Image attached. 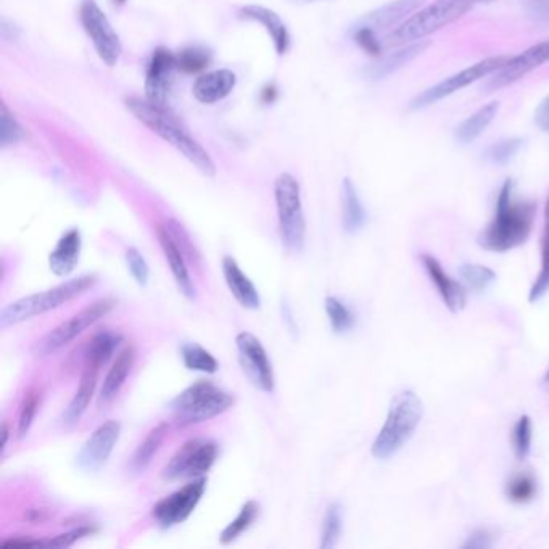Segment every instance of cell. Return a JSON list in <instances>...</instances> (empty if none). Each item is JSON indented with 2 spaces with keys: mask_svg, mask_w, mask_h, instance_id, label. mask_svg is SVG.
<instances>
[{
  "mask_svg": "<svg viewBox=\"0 0 549 549\" xmlns=\"http://www.w3.org/2000/svg\"><path fill=\"white\" fill-rule=\"evenodd\" d=\"M126 108L136 116L137 121L144 124L145 128H149L153 134H157L160 139L181 152L200 173L208 178L215 176L216 165L215 161L211 160L210 153L190 136L186 126L179 121L178 116L166 108V105L153 104L149 99L129 97L126 99Z\"/></svg>",
  "mask_w": 549,
  "mask_h": 549,
  "instance_id": "1",
  "label": "cell"
},
{
  "mask_svg": "<svg viewBox=\"0 0 549 549\" xmlns=\"http://www.w3.org/2000/svg\"><path fill=\"white\" fill-rule=\"evenodd\" d=\"M512 192L514 182L508 179L498 195L495 218L477 239L480 247L488 252H509L525 244L532 232L537 207L530 202H512Z\"/></svg>",
  "mask_w": 549,
  "mask_h": 549,
  "instance_id": "2",
  "label": "cell"
},
{
  "mask_svg": "<svg viewBox=\"0 0 549 549\" xmlns=\"http://www.w3.org/2000/svg\"><path fill=\"white\" fill-rule=\"evenodd\" d=\"M424 417V403L413 390L393 398L385 424L372 443V456L380 461L392 458L411 440Z\"/></svg>",
  "mask_w": 549,
  "mask_h": 549,
  "instance_id": "3",
  "label": "cell"
},
{
  "mask_svg": "<svg viewBox=\"0 0 549 549\" xmlns=\"http://www.w3.org/2000/svg\"><path fill=\"white\" fill-rule=\"evenodd\" d=\"M472 2L474 0H435L424 9L416 10L397 29L390 31L382 39L384 47H398L421 41L438 29L463 18L472 9Z\"/></svg>",
  "mask_w": 549,
  "mask_h": 549,
  "instance_id": "4",
  "label": "cell"
},
{
  "mask_svg": "<svg viewBox=\"0 0 549 549\" xmlns=\"http://www.w3.org/2000/svg\"><path fill=\"white\" fill-rule=\"evenodd\" d=\"M97 282L95 274H83L70 281L57 285L54 289L46 290L41 294L28 295L20 298L17 302L4 306L0 311V327L7 329L10 326H17L21 322L38 318L49 311L57 310L65 303L71 302L73 298L83 295L86 290L94 287Z\"/></svg>",
  "mask_w": 549,
  "mask_h": 549,
  "instance_id": "5",
  "label": "cell"
},
{
  "mask_svg": "<svg viewBox=\"0 0 549 549\" xmlns=\"http://www.w3.org/2000/svg\"><path fill=\"white\" fill-rule=\"evenodd\" d=\"M234 401L236 400L231 393L219 389L208 380H199L179 393L171 401L170 408L178 426L187 427L226 413L232 408Z\"/></svg>",
  "mask_w": 549,
  "mask_h": 549,
  "instance_id": "6",
  "label": "cell"
},
{
  "mask_svg": "<svg viewBox=\"0 0 549 549\" xmlns=\"http://www.w3.org/2000/svg\"><path fill=\"white\" fill-rule=\"evenodd\" d=\"M279 234L290 253H300L305 247L306 221L303 215L300 182L290 173H282L274 181Z\"/></svg>",
  "mask_w": 549,
  "mask_h": 549,
  "instance_id": "7",
  "label": "cell"
},
{
  "mask_svg": "<svg viewBox=\"0 0 549 549\" xmlns=\"http://www.w3.org/2000/svg\"><path fill=\"white\" fill-rule=\"evenodd\" d=\"M115 306V298H100L97 302L76 313L75 316H71L68 321L62 322L60 326L52 329L49 334L44 335L34 345V355L39 356V358L54 355L58 350H62L63 347L70 345L86 329L94 326L95 322H99L100 319L105 318Z\"/></svg>",
  "mask_w": 549,
  "mask_h": 549,
  "instance_id": "8",
  "label": "cell"
},
{
  "mask_svg": "<svg viewBox=\"0 0 549 549\" xmlns=\"http://www.w3.org/2000/svg\"><path fill=\"white\" fill-rule=\"evenodd\" d=\"M79 20L100 60L107 67H115L120 60L123 46H121L120 36L113 29L104 10L100 9L95 0H83L79 7Z\"/></svg>",
  "mask_w": 549,
  "mask_h": 549,
  "instance_id": "9",
  "label": "cell"
},
{
  "mask_svg": "<svg viewBox=\"0 0 549 549\" xmlns=\"http://www.w3.org/2000/svg\"><path fill=\"white\" fill-rule=\"evenodd\" d=\"M218 459V445L207 438H194L174 453L163 469V479H199L205 477Z\"/></svg>",
  "mask_w": 549,
  "mask_h": 549,
  "instance_id": "10",
  "label": "cell"
},
{
  "mask_svg": "<svg viewBox=\"0 0 549 549\" xmlns=\"http://www.w3.org/2000/svg\"><path fill=\"white\" fill-rule=\"evenodd\" d=\"M508 60V57H490L480 60V62L475 63L472 67L459 71V73L450 76V78L443 79L442 83L429 87L427 91L422 92L421 95H417L411 105H413V108L429 107V105L435 104L438 100L446 99V97H450L455 92L461 91L464 87L477 83L480 79L492 76L493 73L503 68L504 63L508 62Z\"/></svg>",
  "mask_w": 549,
  "mask_h": 549,
  "instance_id": "11",
  "label": "cell"
},
{
  "mask_svg": "<svg viewBox=\"0 0 549 549\" xmlns=\"http://www.w3.org/2000/svg\"><path fill=\"white\" fill-rule=\"evenodd\" d=\"M207 490V479L199 477L194 482L187 483L173 495L166 496L153 506L152 514L155 521L163 529H171L174 525L186 522L195 508L199 506L203 493Z\"/></svg>",
  "mask_w": 549,
  "mask_h": 549,
  "instance_id": "12",
  "label": "cell"
},
{
  "mask_svg": "<svg viewBox=\"0 0 549 549\" xmlns=\"http://www.w3.org/2000/svg\"><path fill=\"white\" fill-rule=\"evenodd\" d=\"M237 353L240 366L248 380L261 392L271 393L274 390L273 364L269 361L265 347L250 332H240L236 337Z\"/></svg>",
  "mask_w": 549,
  "mask_h": 549,
  "instance_id": "13",
  "label": "cell"
},
{
  "mask_svg": "<svg viewBox=\"0 0 549 549\" xmlns=\"http://www.w3.org/2000/svg\"><path fill=\"white\" fill-rule=\"evenodd\" d=\"M120 434V422H104L92 432L91 437L87 438V442L78 453L76 464L86 472H97L102 469L112 456L116 443L120 440Z\"/></svg>",
  "mask_w": 549,
  "mask_h": 549,
  "instance_id": "14",
  "label": "cell"
},
{
  "mask_svg": "<svg viewBox=\"0 0 549 549\" xmlns=\"http://www.w3.org/2000/svg\"><path fill=\"white\" fill-rule=\"evenodd\" d=\"M545 63H549V41L540 42L537 46L524 50L517 57L509 58L508 62L504 63V67L496 71L495 76L488 81L487 89L498 91L503 87L511 86Z\"/></svg>",
  "mask_w": 549,
  "mask_h": 549,
  "instance_id": "15",
  "label": "cell"
},
{
  "mask_svg": "<svg viewBox=\"0 0 549 549\" xmlns=\"http://www.w3.org/2000/svg\"><path fill=\"white\" fill-rule=\"evenodd\" d=\"M176 68V54L165 47L155 49L145 76V99L153 104L166 105Z\"/></svg>",
  "mask_w": 549,
  "mask_h": 549,
  "instance_id": "16",
  "label": "cell"
},
{
  "mask_svg": "<svg viewBox=\"0 0 549 549\" xmlns=\"http://www.w3.org/2000/svg\"><path fill=\"white\" fill-rule=\"evenodd\" d=\"M422 4L424 0H392L389 4L366 13L355 25L366 26L377 34L387 33L408 20L417 9H421Z\"/></svg>",
  "mask_w": 549,
  "mask_h": 549,
  "instance_id": "17",
  "label": "cell"
},
{
  "mask_svg": "<svg viewBox=\"0 0 549 549\" xmlns=\"http://www.w3.org/2000/svg\"><path fill=\"white\" fill-rule=\"evenodd\" d=\"M157 239L160 244L163 255H165L168 265H170L171 273H173L174 281L178 285L179 292L189 300L195 298V285L190 277L189 268H187V258L182 253L181 248L174 242L170 232L166 229L165 224H157Z\"/></svg>",
  "mask_w": 549,
  "mask_h": 549,
  "instance_id": "18",
  "label": "cell"
},
{
  "mask_svg": "<svg viewBox=\"0 0 549 549\" xmlns=\"http://www.w3.org/2000/svg\"><path fill=\"white\" fill-rule=\"evenodd\" d=\"M422 265L426 268L427 274L437 287L438 294L445 302L446 308L451 313H459L466 308L467 290L461 282L451 279L448 274L443 271L442 265L438 263L437 258L432 255L421 256Z\"/></svg>",
  "mask_w": 549,
  "mask_h": 549,
  "instance_id": "19",
  "label": "cell"
},
{
  "mask_svg": "<svg viewBox=\"0 0 549 549\" xmlns=\"http://www.w3.org/2000/svg\"><path fill=\"white\" fill-rule=\"evenodd\" d=\"M239 17L242 20L255 21L265 26L269 38L273 39L274 49L277 54L285 55L289 52L290 34L282 18L274 10L258 4H248L239 9Z\"/></svg>",
  "mask_w": 549,
  "mask_h": 549,
  "instance_id": "20",
  "label": "cell"
},
{
  "mask_svg": "<svg viewBox=\"0 0 549 549\" xmlns=\"http://www.w3.org/2000/svg\"><path fill=\"white\" fill-rule=\"evenodd\" d=\"M83 248V237L78 228L65 232L49 255L50 271L57 277L70 276L78 265Z\"/></svg>",
  "mask_w": 549,
  "mask_h": 549,
  "instance_id": "21",
  "label": "cell"
},
{
  "mask_svg": "<svg viewBox=\"0 0 549 549\" xmlns=\"http://www.w3.org/2000/svg\"><path fill=\"white\" fill-rule=\"evenodd\" d=\"M236 84V73L231 70H215L200 76L195 81L192 92L200 104H218L234 91Z\"/></svg>",
  "mask_w": 549,
  "mask_h": 549,
  "instance_id": "22",
  "label": "cell"
},
{
  "mask_svg": "<svg viewBox=\"0 0 549 549\" xmlns=\"http://www.w3.org/2000/svg\"><path fill=\"white\" fill-rule=\"evenodd\" d=\"M223 274L231 290L232 297L247 310H258L261 306V297L255 284L248 279L247 274L240 269L232 256L223 258Z\"/></svg>",
  "mask_w": 549,
  "mask_h": 549,
  "instance_id": "23",
  "label": "cell"
},
{
  "mask_svg": "<svg viewBox=\"0 0 549 549\" xmlns=\"http://www.w3.org/2000/svg\"><path fill=\"white\" fill-rule=\"evenodd\" d=\"M100 368L102 366H99V364L86 361V368H84L83 376L79 380V387L76 390L75 397L71 398L70 405L65 409V413L62 416V421L67 426L79 422V419L84 416L87 408L91 405L95 387H97V379H99Z\"/></svg>",
  "mask_w": 549,
  "mask_h": 549,
  "instance_id": "24",
  "label": "cell"
},
{
  "mask_svg": "<svg viewBox=\"0 0 549 549\" xmlns=\"http://www.w3.org/2000/svg\"><path fill=\"white\" fill-rule=\"evenodd\" d=\"M134 347L133 345H126L123 350L118 353L116 360L113 361L112 368L108 371L107 377H105L104 385L100 389L99 405H107L113 398L118 395L124 382L128 379L129 372L134 366Z\"/></svg>",
  "mask_w": 549,
  "mask_h": 549,
  "instance_id": "25",
  "label": "cell"
},
{
  "mask_svg": "<svg viewBox=\"0 0 549 549\" xmlns=\"http://www.w3.org/2000/svg\"><path fill=\"white\" fill-rule=\"evenodd\" d=\"M427 47H429V42L419 41L416 44H409V46L403 47V49L397 50L393 54L385 55V57L382 55V57L377 58L374 65L368 68V75L372 79H382L385 76L392 75L400 68L406 67L409 62H413L414 58L419 57Z\"/></svg>",
  "mask_w": 549,
  "mask_h": 549,
  "instance_id": "26",
  "label": "cell"
},
{
  "mask_svg": "<svg viewBox=\"0 0 549 549\" xmlns=\"http://www.w3.org/2000/svg\"><path fill=\"white\" fill-rule=\"evenodd\" d=\"M342 224L348 234L363 229L366 224V211L361 203L360 195L351 179H343L342 182Z\"/></svg>",
  "mask_w": 549,
  "mask_h": 549,
  "instance_id": "27",
  "label": "cell"
},
{
  "mask_svg": "<svg viewBox=\"0 0 549 549\" xmlns=\"http://www.w3.org/2000/svg\"><path fill=\"white\" fill-rule=\"evenodd\" d=\"M498 108H500L498 102H492V104L483 105L482 108H479L474 115L469 116L456 128V141L461 142V144H471L475 139H479L495 120L496 115H498Z\"/></svg>",
  "mask_w": 549,
  "mask_h": 549,
  "instance_id": "28",
  "label": "cell"
},
{
  "mask_svg": "<svg viewBox=\"0 0 549 549\" xmlns=\"http://www.w3.org/2000/svg\"><path fill=\"white\" fill-rule=\"evenodd\" d=\"M166 434H168V424H165V422H161L157 427L150 430L144 442L139 445L136 453H134L133 461H131V467L134 471L142 472L147 469V466L152 463L153 456L157 455V451L160 450Z\"/></svg>",
  "mask_w": 549,
  "mask_h": 549,
  "instance_id": "29",
  "label": "cell"
},
{
  "mask_svg": "<svg viewBox=\"0 0 549 549\" xmlns=\"http://www.w3.org/2000/svg\"><path fill=\"white\" fill-rule=\"evenodd\" d=\"M260 516V504L255 500L247 501V503L240 508L239 514L231 524L219 535V541L221 545H231L242 533L247 532L252 527L253 522L256 521V517Z\"/></svg>",
  "mask_w": 549,
  "mask_h": 549,
  "instance_id": "30",
  "label": "cell"
},
{
  "mask_svg": "<svg viewBox=\"0 0 549 549\" xmlns=\"http://www.w3.org/2000/svg\"><path fill=\"white\" fill-rule=\"evenodd\" d=\"M182 363L189 371L215 374L219 369L218 361L210 351L200 347L199 343H184L181 347Z\"/></svg>",
  "mask_w": 549,
  "mask_h": 549,
  "instance_id": "31",
  "label": "cell"
},
{
  "mask_svg": "<svg viewBox=\"0 0 549 549\" xmlns=\"http://www.w3.org/2000/svg\"><path fill=\"white\" fill-rule=\"evenodd\" d=\"M549 290V197L545 207V232H543V244H541V271L537 281L530 289L529 302L535 303L548 294Z\"/></svg>",
  "mask_w": 549,
  "mask_h": 549,
  "instance_id": "32",
  "label": "cell"
},
{
  "mask_svg": "<svg viewBox=\"0 0 549 549\" xmlns=\"http://www.w3.org/2000/svg\"><path fill=\"white\" fill-rule=\"evenodd\" d=\"M121 335L113 334V332H100L92 339L91 345L87 348L86 361L89 363L99 364L104 366L116 348L120 347Z\"/></svg>",
  "mask_w": 549,
  "mask_h": 549,
  "instance_id": "33",
  "label": "cell"
},
{
  "mask_svg": "<svg viewBox=\"0 0 549 549\" xmlns=\"http://www.w3.org/2000/svg\"><path fill=\"white\" fill-rule=\"evenodd\" d=\"M211 63V52L205 47L190 46L176 54V67L182 73L194 75L208 68Z\"/></svg>",
  "mask_w": 549,
  "mask_h": 549,
  "instance_id": "34",
  "label": "cell"
},
{
  "mask_svg": "<svg viewBox=\"0 0 549 549\" xmlns=\"http://www.w3.org/2000/svg\"><path fill=\"white\" fill-rule=\"evenodd\" d=\"M324 308H326L327 318H329L332 331L335 334H345V332L350 331L351 327L355 326V316L339 298L327 297Z\"/></svg>",
  "mask_w": 549,
  "mask_h": 549,
  "instance_id": "35",
  "label": "cell"
},
{
  "mask_svg": "<svg viewBox=\"0 0 549 549\" xmlns=\"http://www.w3.org/2000/svg\"><path fill=\"white\" fill-rule=\"evenodd\" d=\"M459 274L463 277L464 284L475 292H485L496 281L495 271L482 265L461 266Z\"/></svg>",
  "mask_w": 549,
  "mask_h": 549,
  "instance_id": "36",
  "label": "cell"
},
{
  "mask_svg": "<svg viewBox=\"0 0 549 549\" xmlns=\"http://www.w3.org/2000/svg\"><path fill=\"white\" fill-rule=\"evenodd\" d=\"M342 535V508L334 503L327 508L324 524H322L321 548H334Z\"/></svg>",
  "mask_w": 549,
  "mask_h": 549,
  "instance_id": "37",
  "label": "cell"
},
{
  "mask_svg": "<svg viewBox=\"0 0 549 549\" xmlns=\"http://www.w3.org/2000/svg\"><path fill=\"white\" fill-rule=\"evenodd\" d=\"M537 493V482L530 474H519L512 477L506 487V496L512 503H529Z\"/></svg>",
  "mask_w": 549,
  "mask_h": 549,
  "instance_id": "38",
  "label": "cell"
},
{
  "mask_svg": "<svg viewBox=\"0 0 549 549\" xmlns=\"http://www.w3.org/2000/svg\"><path fill=\"white\" fill-rule=\"evenodd\" d=\"M25 139L26 133L23 126L9 112V108L2 105V112H0V144H2V147L5 149L9 145L18 144V142L25 141Z\"/></svg>",
  "mask_w": 549,
  "mask_h": 549,
  "instance_id": "39",
  "label": "cell"
},
{
  "mask_svg": "<svg viewBox=\"0 0 549 549\" xmlns=\"http://www.w3.org/2000/svg\"><path fill=\"white\" fill-rule=\"evenodd\" d=\"M351 38L355 41L356 46L363 50L364 54L371 55L374 58L382 57L384 42L380 39L379 34L374 33L372 29L366 28V26L353 25Z\"/></svg>",
  "mask_w": 549,
  "mask_h": 549,
  "instance_id": "40",
  "label": "cell"
},
{
  "mask_svg": "<svg viewBox=\"0 0 549 549\" xmlns=\"http://www.w3.org/2000/svg\"><path fill=\"white\" fill-rule=\"evenodd\" d=\"M533 429L532 421L529 416H522L516 422L512 430V443H514V453L519 461H524L530 455L532 450Z\"/></svg>",
  "mask_w": 549,
  "mask_h": 549,
  "instance_id": "41",
  "label": "cell"
},
{
  "mask_svg": "<svg viewBox=\"0 0 549 549\" xmlns=\"http://www.w3.org/2000/svg\"><path fill=\"white\" fill-rule=\"evenodd\" d=\"M39 395L38 392H28L23 405L20 409V417H18V438H25L29 434V429L33 426L34 417L38 413Z\"/></svg>",
  "mask_w": 549,
  "mask_h": 549,
  "instance_id": "42",
  "label": "cell"
},
{
  "mask_svg": "<svg viewBox=\"0 0 549 549\" xmlns=\"http://www.w3.org/2000/svg\"><path fill=\"white\" fill-rule=\"evenodd\" d=\"M521 139H503L488 149V158L498 165H506L521 150Z\"/></svg>",
  "mask_w": 549,
  "mask_h": 549,
  "instance_id": "43",
  "label": "cell"
},
{
  "mask_svg": "<svg viewBox=\"0 0 549 549\" xmlns=\"http://www.w3.org/2000/svg\"><path fill=\"white\" fill-rule=\"evenodd\" d=\"M126 263L134 281L139 285H147L150 276L149 265L137 248L131 247L126 250Z\"/></svg>",
  "mask_w": 549,
  "mask_h": 549,
  "instance_id": "44",
  "label": "cell"
},
{
  "mask_svg": "<svg viewBox=\"0 0 549 549\" xmlns=\"http://www.w3.org/2000/svg\"><path fill=\"white\" fill-rule=\"evenodd\" d=\"M165 226L166 229H168V232H170L171 237H173L174 242L178 244V247L181 248L182 253L186 255V258L189 256V260L194 261L195 258L199 256V253L195 252L194 245H192V240H190L189 234L184 231L181 224H179L178 221H174V219H170V221H166Z\"/></svg>",
  "mask_w": 549,
  "mask_h": 549,
  "instance_id": "45",
  "label": "cell"
},
{
  "mask_svg": "<svg viewBox=\"0 0 549 549\" xmlns=\"http://www.w3.org/2000/svg\"><path fill=\"white\" fill-rule=\"evenodd\" d=\"M94 532L95 529H92L89 525H81L78 529L62 533V535H58V537L46 541V546H52V548H68V546L75 545L76 541H79L84 537H89V535H92Z\"/></svg>",
  "mask_w": 549,
  "mask_h": 549,
  "instance_id": "46",
  "label": "cell"
},
{
  "mask_svg": "<svg viewBox=\"0 0 549 549\" xmlns=\"http://www.w3.org/2000/svg\"><path fill=\"white\" fill-rule=\"evenodd\" d=\"M493 540L492 535L487 532V530H477V532L472 533L471 537L467 538L466 543H464V549H488L492 548Z\"/></svg>",
  "mask_w": 549,
  "mask_h": 549,
  "instance_id": "47",
  "label": "cell"
},
{
  "mask_svg": "<svg viewBox=\"0 0 549 549\" xmlns=\"http://www.w3.org/2000/svg\"><path fill=\"white\" fill-rule=\"evenodd\" d=\"M525 7L535 20L549 23V0H525Z\"/></svg>",
  "mask_w": 549,
  "mask_h": 549,
  "instance_id": "48",
  "label": "cell"
},
{
  "mask_svg": "<svg viewBox=\"0 0 549 549\" xmlns=\"http://www.w3.org/2000/svg\"><path fill=\"white\" fill-rule=\"evenodd\" d=\"M39 546H46V541L23 537L2 541V548H39Z\"/></svg>",
  "mask_w": 549,
  "mask_h": 549,
  "instance_id": "49",
  "label": "cell"
},
{
  "mask_svg": "<svg viewBox=\"0 0 549 549\" xmlns=\"http://www.w3.org/2000/svg\"><path fill=\"white\" fill-rule=\"evenodd\" d=\"M535 123L541 131L549 133V95L535 110Z\"/></svg>",
  "mask_w": 549,
  "mask_h": 549,
  "instance_id": "50",
  "label": "cell"
},
{
  "mask_svg": "<svg viewBox=\"0 0 549 549\" xmlns=\"http://www.w3.org/2000/svg\"><path fill=\"white\" fill-rule=\"evenodd\" d=\"M0 33H2V38L5 41H17L21 36V28L15 25L13 21H10L9 18L2 17V21H0Z\"/></svg>",
  "mask_w": 549,
  "mask_h": 549,
  "instance_id": "51",
  "label": "cell"
},
{
  "mask_svg": "<svg viewBox=\"0 0 549 549\" xmlns=\"http://www.w3.org/2000/svg\"><path fill=\"white\" fill-rule=\"evenodd\" d=\"M9 438H10V427L9 422L4 421L2 422V451L7 448V445H9Z\"/></svg>",
  "mask_w": 549,
  "mask_h": 549,
  "instance_id": "52",
  "label": "cell"
},
{
  "mask_svg": "<svg viewBox=\"0 0 549 549\" xmlns=\"http://www.w3.org/2000/svg\"><path fill=\"white\" fill-rule=\"evenodd\" d=\"M294 4H314V2H326V0H290Z\"/></svg>",
  "mask_w": 549,
  "mask_h": 549,
  "instance_id": "53",
  "label": "cell"
},
{
  "mask_svg": "<svg viewBox=\"0 0 549 549\" xmlns=\"http://www.w3.org/2000/svg\"><path fill=\"white\" fill-rule=\"evenodd\" d=\"M541 384H543V387H545L546 390H549V369L548 372H546L545 377H543V380H541Z\"/></svg>",
  "mask_w": 549,
  "mask_h": 549,
  "instance_id": "54",
  "label": "cell"
},
{
  "mask_svg": "<svg viewBox=\"0 0 549 549\" xmlns=\"http://www.w3.org/2000/svg\"><path fill=\"white\" fill-rule=\"evenodd\" d=\"M474 2H493V0H474Z\"/></svg>",
  "mask_w": 549,
  "mask_h": 549,
  "instance_id": "55",
  "label": "cell"
},
{
  "mask_svg": "<svg viewBox=\"0 0 549 549\" xmlns=\"http://www.w3.org/2000/svg\"><path fill=\"white\" fill-rule=\"evenodd\" d=\"M115 2H118V4L123 5L126 0H115Z\"/></svg>",
  "mask_w": 549,
  "mask_h": 549,
  "instance_id": "56",
  "label": "cell"
}]
</instances>
